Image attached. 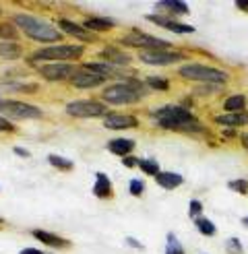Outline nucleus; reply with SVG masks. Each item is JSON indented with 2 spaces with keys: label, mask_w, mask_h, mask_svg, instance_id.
<instances>
[{
  "label": "nucleus",
  "mask_w": 248,
  "mask_h": 254,
  "mask_svg": "<svg viewBox=\"0 0 248 254\" xmlns=\"http://www.w3.org/2000/svg\"><path fill=\"white\" fill-rule=\"evenodd\" d=\"M151 118H155L157 126L164 130H176V132H201L203 130V124L196 122L192 114L180 106H166L161 110H153Z\"/></svg>",
  "instance_id": "f257e3e1"
},
{
  "label": "nucleus",
  "mask_w": 248,
  "mask_h": 254,
  "mask_svg": "<svg viewBox=\"0 0 248 254\" xmlns=\"http://www.w3.org/2000/svg\"><path fill=\"white\" fill-rule=\"evenodd\" d=\"M12 23H15L27 37H31L33 42H40V44H58L62 40V31L58 27H54L52 23L42 21V19H37V17L17 12V15L12 17Z\"/></svg>",
  "instance_id": "f03ea898"
},
{
  "label": "nucleus",
  "mask_w": 248,
  "mask_h": 254,
  "mask_svg": "<svg viewBox=\"0 0 248 254\" xmlns=\"http://www.w3.org/2000/svg\"><path fill=\"white\" fill-rule=\"evenodd\" d=\"M145 93H147V83L143 85L136 79H126L124 83L106 87L102 99L104 104H112V106H128V104H136L141 97H145Z\"/></svg>",
  "instance_id": "7ed1b4c3"
},
{
  "label": "nucleus",
  "mask_w": 248,
  "mask_h": 254,
  "mask_svg": "<svg viewBox=\"0 0 248 254\" xmlns=\"http://www.w3.org/2000/svg\"><path fill=\"white\" fill-rule=\"evenodd\" d=\"M85 54V46L79 44H56V46H46L40 48L37 52H33L29 56L31 62H46V60H52V62H60V60H77Z\"/></svg>",
  "instance_id": "20e7f679"
},
{
  "label": "nucleus",
  "mask_w": 248,
  "mask_h": 254,
  "mask_svg": "<svg viewBox=\"0 0 248 254\" xmlns=\"http://www.w3.org/2000/svg\"><path fill=\"white\" fill-rule=\"evenodd\" d=\"M122 46L128 48H143V52H168V48L172 46L168 40H159L153 35H145L141 31L132 29L128 35H122L118 40Z\"/></svg>",
  "instance_id": "39448f33"
},
{
  "label": "nucleus",
  "mask_w": 248,
  "mask_h": 254,
  "mask_svg": "<svg viewBox=\"0 0 248 254\" xmlns=\"http://www.w3.org/2000/svg\"><path fill=\"white\" fill-rule=\"evenodd\" d=\"M178 72H180V77L188 79V81H198V83H215V85H221V83H226L230 79L228 72H223L219 68L203 66V64H186Z\"/></svg>",
  "instance_id": "423d86ee"
},
{
  "label": "nucleus",
  "mask_w": 248,
  "mask_h": 254,
  "mask_svg": "<svg viewBox=\"0 0 248 254\" xmlns=\"http://www.w3.org/2000/svg\"><path fill=\"white\" fill-rule=\"evenodd\" d=\"M0 114L15 120H40L44 116L42 108L25 104V101H15V99H0Z\"/></svg>",
  "instance_id": "0eeeda50"
},
{
  "label": "nucleus",
  "mask_w": 248,
  "mask_h": 254,
  "mask_svg": "<svg viewBox=\"0 0 248 254\" xmlns=\"http://www.w3.org/2000/svg\"><path fill=\"white\" fill-rule=\"evenodd\" d=\"M66 114L72 118H106L108 106L97 99H77L66 104Z\"/></svg>",
  "instance_id": "6e6552de"
},
{
  "label": "nucleus",
  "mask_w": 248,
  "mask_h": 254,
  "mask_svg": "<svg viewBox=\"0 0 248 254\" xmlns=\"http://www.w3.org/2000/svg\"><path fill=\"white\" fill-rule=\"evenodd\" d=\"M81 70L77 64H68V62H50L37 68V72L50 83H60V81H72V77Z\"/></svg>",
  "instance_id": "1a4fd4ad"
},
{
  "label": "nucleus",
  "mask_w": 248,
  "mask_h": 254,
  "mask_svg": "<svg viewBox=\"0 0 248 254\" xmlns=\"http://www.w3.org/2000/svg\"><path fill=\"white\" fill-rule=\"evenodd\" d=\"M186 56L180 52H141L139 54V60L151 66H166V64H172V62H180Z\"/></svg>",
  "instance_id": "9d476101"
},
{
  "label": "nucleus",
  "mask_w": 248,
  "mask_h": 254,
  "mask_svg": "<svg viewBox=\"0 0 248 254\" xmlns=\"http://www.w3.org/2000/svg\"><path fill=\"white\" fill-rule=\"evenodd\" d=\"M139 120L130 114H108L104 118V128L108 130H124V128H136Z\"/></svg>",
  "instance_id": "9b49d317"
},
{
  "label": "nucleus",
  "mask_w": 248,
  "mask_h": 254,
  "mask_svg": "<svg viewBox=\"0 0 248 254\" xmlns=\"http://www.w3.org/2000/svg\"><path fill=\"white\" fill-rule=\"evenodd\" d=\"M108 79L102 77V74H95V72H89V70H85L81 66V70L72 77V87H77V89H95L99 85H104Z\"/></svg>",
  "instance_id": "f8f14e48"
},
{
  "label": "nucleus",
  "mask_w": 248,
  "mask_h": 254,
  "mask_svg": "<svg viewBox=\"0 0 248 254\" xmlns=\"http://www.w3.org/2000/svg\"><path fill=\"white\" fill-rule=\"evenodd\" d=\"M58 29H62V31H64L66 35L77 37V40H81V42H95V33L87 31V29L83 27V25L74 23V21L60 19V21H58Z\"/></svg>",
  "instance_id": "ddd939ff"
},
{
  "label": "nucleus",
  "mask_w": 248,
  "mask_h": 254,
  "mask_svg": "<svg viewBox=\"0 0 248 254\" xmlns=\"http://www.w3.org/2000/svg\"><path fill=\"white\" fill-rule=\"evenodd\" d=\"M147 21L159 25V27H166V29H170V31H174V33H194L192 25L178 23V21H174V19H170V17H166V15H159V12H157V15H147Z\"/></svg>",
  "instance_id": "4468645a"
},
{
  "label": "nucleus",
  "mask_w": 248,
  "mask_h": 254,
  "mask_svg": "<svg viewBox=\"0 0 248 254\" xmlns=\"http://www.w3.org/2000/svg\"><path fill=\"white\" fill-rule=\"evenodd\" d=\"M102 56L108 64H114V66H128L130 64V56L124 52V50H120V48H116V46H108V48H104L102 50Z\"/></svg>",
  "instance_id": "2eb2a0df"
},
{
  "label": "nucleus",
  "mask_w": 248,
  "mask_h": 254,
  "mask_svg": "<svg viewBox=\"0 0 248 254\" xmlns=\"http://www.w3.org/2000/svg\"><path fill=\"white\" fill-rule=\"evenodd\" d=\"M31 236H33L35 240H40L42 244L50 246V248H68V246H70V242H68L66 238H60V236H56V234H52V232L33 230V232H31Z\"/></svg>",
  "instance_id": "dca6fc26"
},
{
  "label": "nucleus",
  "mask_w": 248,
  "mask_h": 254,
  "mask_svg": "<svg viewBox=\"0 0 248 254\" xmlns=\"http://www.w3.org/2000/svg\"><path fill=\"white\" fill-rule=\"evenodd\" d=\"M91 192L97 198H112V196H114V188H112V182H110V178L104 172H97L95 174V184L91 188Z\"/></svg>",
  "instance_id": "f3484780"
},
{
  "label": "nucleus",
  "mask_w": 248,
  "mask_h": 254,
  "mask_svg": "<svg viewBox=\"0 0 248 254\" xmlns=\"http://www.w3.org/2000/svg\"><path fill=\"white\" fill-rule=\"evenodd\" d=\"M114 25H116V21L106 19V17H89L83 23V27L91 33H104V31H110Z\"/></svg>",
  "instance_id": "a211bd4d"
},
{
  "label": "nucleus",
  "mask_w": 248,
  "mask_h": 254,
  "mask_svg": "<svg viewBox=\"0 0 248 254\" xmlns=\"http://www.w3.org/2000/svg\"><path fill=\"white\" fill-rule=\"evenodd\" d=\"M85 70L89 72H95V74H102V77H118L120 70L114 66V64H108V62H87V64H83Z\"/></svg>",
  "instance_id": "6ab92c4d"
},
{
  "label": "nucleus",
  "mask_w": 248,
  "mask_h": 254,
  "mask_svg": "<svg viewBox=\"0 0 248 254\" xmlns=\"http://www.w3.org/2000/svg\"><path fill=\"white\" fill-rule=\"evenodd\" d=\"M132 149H134V141H132V138H114V141L108 143V151H110V153L120 155V157H126Z\"/></svg>",
  "instance_id": "aec40b11"
},
{
  "label": "nucleus",
  "mask_w": 248,
  "mask_h": 254,
  "mask_svg": "<svg viewBox=\"0 0 248 254\" xmlns=\"http://www.w3.org/2000/svg\"><path fill=\"white\" fill-rule=\"evenodd\" d=\"M217 124L223 126H244L248 122V114L246 112H228V114H221V116H215Z\"/></svg>",
  "instance_id": "412c9836"
},
{
  "label": "nucleus",
  "mask_w": 248,
  "mask_h": 254,
  "mask_svg": "<svg viewBox=\"0 0 248 254\" xmlns=\"http://www.w3.org/2000/svg\"><path fill=\"white\" fill-rule=\"evenodd\" d=\"M155 180H157V184H159L161 188L172 190V188H178V186L184 182V178H182L180 174H174V172H159V174L155 176Z\"/></svg>",
  "instance_id": "4be33fe9"
},
{
  "label": "nucleus",
  "mask_w": 248,
  "mask_h": 254,
  "mask_svg": "<svg viewBox=\"0 0 248 254\" xmlns=\"http://www.w3.org/2000/svg\"><path fill=\"white\" fill-rule=\"evenodd\" d=\"M155 10H159V15H164V10L166 12V17L170 15H188V4H184V2H159L155 4Z\"/></svg>",
  "instance_id": "5701e85b"
},
{
  "label": "nucleus",
  "mask_w": 248,
  "mask_h": 254,
  "mask_svg": "<svg viewBox=\"0 0 248 254\" xmlns=\"http://www.w3.org/2000/svg\"><path fill=\"white\" fill-rule=\"evenodd\" d=\"M23 54V50L17 42H2L0 44V58H4V60H17L21 58Z\"/></svg>",
  "instance_id": "b1692460"
},
{
  "label": "nucleus",
  "mask_w": 248,
  "mask_h": 254,
  "mask_svg": "<svg viewBox=\"0 0 248 254\" xmlns=\"http://www.w3.org/2000/svg\"><path fill=\"white\" fill-rule=\"evenodd\" d=\"M244 106H246V97L244 95H232L223 101V108L228 112H244Z\"/></svg>",
  "instance_id": "393cba45"
},
{
  "label": "nucleus",
  "mask_w": 248,
  "mask_h": 254,
  "mask_svg": "<svg viewBox=\"0 0 248 254\" xmlns=\"http://www.w3.org/2000/svg\"><path fill=\"white\" fill-rule=\"evenodd\" d=\"M48 161H50V166L56 168V170H62V172H70L74 168V163L66 157H60V155H48Z\"/></svg>",
  "instance_id": "a878e982"
},
{
  "label": "nucleus",
  "mask_w": 248,
  "mask_h": 254,
  "mask_svg": "<svg viewBox=\"0 0 248 254\" xmlns=\"http://www.w3.org/2000/svg\"><path fill=\"white\" fill-rule=\"evenodd\" d=\"M0 37H4V40L8 42H15L19 37V29L15 27V23H2L0 25Z\"/></svg>",
  "instance_id": "bb28decb"
},
{
  "label": "nucleus",
  "mask_w": 248,
  "mask_h": 254,
  "mask_svg": "<svg viewBox=\"0 0 248 254\" xmlns=\"http://www.w3.org/2000/svg\"><path fill=\"white\" fill-rule=\"evenodd\" d=\"M196 230L201 232L203 236H215V225H213V221H209V219H205V217H198L196 221Z\"/></svg>",
  "instance_id": "cd10ccee"
},
{
  "label": "nucleus",
  "mask_w": 248,
  "mask_h": 254,
  "mask_svg": "<svg viewBox=\"0 0 248 254\" xmlns=\"http://www.w3.org/2000/svg\"><path fill=\"white\" fill-rule=\"evenodd\" d=\"M136 168H141V172H145L147 176H157L159 174V163L153 161V159H139V166Z\"/></svg>",
  "instance_id": "c85d7f7f"
},
{
  "label": "nucleus",
  "mask_w": 248,
  "mask_h": 254,
  "mask_svg": "<svg viewBox=\"0 0 248 254\" xmlns=\"http://www.w3.org/2000/svg\"><path fill=\"white\" fill-rule=\"evenodd\" d=\"M166 254H186L184 248L180 246L178 238L174 234H168V244H166Z\"/></svg>",
  "instance_id": "c756f323"
},
{
  "label": "nucleus",
  "mask_w": 248,
  "mask_h": 254,
  "mask_svg": "<svg viewBox=\"0 0 248 254\" xmlns=\"http://www.w3.org/2000/svg\"><path fill=\"white\" fill-rule=\"evenodd\" d=\"M147 87L149 89H157V91H166V89L170 87V83L164 77H149L147 79Z\"/></svg>",
  "instance_id": "7c9ffc66"
},
{
  "label": "nucleus",
  "mask_w": 248,
  "mask_h": 254,
  "mask_svg": "<svg viewBox=\"0 0 248 254\" xmlns=\"http://www.w3.org/2000/svg\"><path fill=\"white\" fill-rule=\"evenodd\" d=\"M230 188L236 190V192H240V194H248V182L246 180H232Z\"/></svg>",
  "instance_id": "2f4dec72"
},
{
  "label": "nucleus",
  "mask_w": 248,
  "mask_h": 254,
  "mask_svg": "<svg viewBox=\"0 0 248 254\" xmlns=\"http://www.w3.org/2000/svg\"><path fill=\"white\" fill-rule=\"evenodd\" d=\"M128 190H130V194H132V196H141V194H143V190H145L143 180H130Z\"/></svg>",
  "instance_id": "473e14b6"
},
{
  "label": "nucleus",
  "mask_w": 248,
  "mask_h": 254,
  "mask_svg": "<svg viewBox=\"0 0 248 254\" xmlns=\"http://www.w3.org/2000/svg\"><path fill=\"white\" fill-rule=\"evenodd\" d=\"M226 248H228V252H230V254H242V244H240L236 238H230V240H228Z\"/></svg>",
  "instance_id": "72a5a7b5"
},
{
  "label": "nucleus",
  "mask_w": 248,
  "mask_h": 254,
  "mask_svg": "<svg viewBox=\"0 0 248 254\" xmlns=\"http://www.w3.org/2000/svg\"><path fill=\"white\" fill-rule=\"evenodd\" d=\"M201 211H203L201 200H190V205H188V215H190V217H196V219H198Z\"/></svg>",
  "instance_id": "f704fd0d"
},
{
  "label": "nucleus",
  "mask_w": 248,
  "mask_h": 254,
  "mask_svg": "<svg viewBox=\"0 0 248 254\" xmlns=\"http://www.w3.org/2000/svg\"><path fill=\"white\" fill-rule=\"evenodd\" d=\"M17 128H15V124H12L8 118H4V116H0V132H15Z\"/></svg>",
  "instance_id": "c9c22d12"
},
{
  "label": "nucleus",
  "mask_w": 248,
  "mask_h": 254,
  "mask_svg": "<svg viewBox=\"0 0 248 254\" xmlns=\"http://www.w3.org/2000/svg\"><path fill=\"white\" fill-rule=\"evenodd\" d=\"M122 163H124L126 168H136V166H139V159H134V157L126 155V157H122Z\"/></svg>",
  "instance_id": "e433bc0d"
},
{
  "label": "nucleus",
  "mask_w": 248,
  "mask_h": 254,
  "mask_svg": "<svg viewBox=\"0 0 248 254\" xmlns=\"http://www.w3.org/2000/svg\"><path fill=\"white\" fill-rule=\"evenodd\" d=\"M126 242H128L132 248H136V250H143V244L139 242V240H134V238H130V236H128V238H126Z\"/></svg>",
  "instance_id": "4c0bfd02"
},
{
  "label": "nucleus",
  "mask_w": 248,
  "mask_h": 254,
  "mask_svg": "<svg viewBox=\"0 0 248 254\" xmlns=\"http://www.w3.org/2000/svg\"><path fill=\"white\" fill-rule=\"evenodd\" d=\"M15 153H17L19 157H29V155H31L27 149H21V147H15Z\"/></svg>",
  "instance_id": "58836bf2"
},
{
  "label": "nucleus",
  "mask_w": 248,
  "mask_h": 254,
  "mask_svg": "<svg viewBox=\"0 0 248 254\" xmlns=\"http://www.w3.org/2000/svg\"><path fill=\"white\" fill-rule=\"evenodd\" d=\"M19 254H44L42 250H37V248H23Z\"/></svg>",
  "instance_id": "ea45409f"
},
{
  "label": "nucleus",
  "mask_w": 248,
  "mask_h": 254,
  "mask_svg": "<svg viewBox=\"0 0 248 254\" xmlns=\"http://www.w3.org/2000/svg\"><path fill=\"white\" fill-rule=\"evenodd\" d=\"M236 6H238L240 10H246V12H248V0H238V2H236Z\"/></svg>",
  "instance_id": "a19ab883"
},
{
  "label": "nucleus",
  "mask_w": 248,
  "mask_h": 254,
  "mask_svg": "<svg viewBox=\"0 0 248 254\" xmlns=\"http://www.w3.org/2000/svg\"><path fill=\"white\" fill-rule=\"evenodd\" d=\"M242 143H244V147L248 149V134H242Z\"/></svg>",
  "instance_id": "79ce46f5"
},
{
  "label": "nucleus",
  "mask_w": 248,
  "mask_h": 254,
  "mask_svg": "<svg viewBox=\"0 0 248 254\" xmlns=\"http://www.w3.org/2000/svg\"><path fill=\"white\" fill-rule=\"evenodd\" d=\"M242 223H244V225L248 227V217H244V219H242Z\"/></svg>",
  "instance_id": "37998d69"
},
{
  "label": "nucleus",
  "mask_w": 248,
  "mask_h": 254,
  "mask_svg": "<svg viewBox=\"0 0 248 254\" xmlns=\"http://www.w3.org/2000/svg\"><path fill=\"white\" fill-rule=\"evenodd\" d=\"M0 223H2V219H0Z\"/></svg>",
  "instance_id": "c03bdc74"
}]
</instances>
